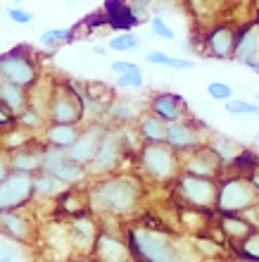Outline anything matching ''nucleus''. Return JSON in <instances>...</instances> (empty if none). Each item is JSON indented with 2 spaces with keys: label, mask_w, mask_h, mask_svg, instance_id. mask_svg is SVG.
Returning a JSON list of instances; mask_svg holds the SVG:
<instances>
[{
  "label": "nucleus",
  "mask_w": 259,
  "mask_h": 262,
  "mask_svg": "<svg viewBox=\"0 0 259 262\" xmlns=\"http://www.w3.org/2000/svg\"><path fill=\"white\" fill-rule=\"evenodd\" d=\"M259 50V21L247 24L238 34V46H236V60H245V57H257Z\"/></svg>",
  "instance_id": "obj_27"
},
{
  "label": "nucleus",
  "mask_w": 259,
  "mask_h": 262,
  "mask_svg": "<svg viewBox=\"0 0 259 262\" xmlns=\"http://www.w3.org/2000/svg\"><path fill=\"white\" fill-rule=\"evenodd\" d=\"M29 246L19 243L17 238L0 231V262H29L27 260Z\"/></svg>",
  "instance_id": "obj_29"
},
{
  "label": "nucleus",
  "mask_w": 259,
  "mask_h": 262,
  "mask_svg": "<svg viewBox=\"0 0 259 262\" xmlns=\"http://www.w3.org/2000/svg\"><path fill=\"white\" fill-rule=\"evenodd\" d=\"M103 10H105V14H107V21H109V27H112V29L129 31L131 27L143 24V21L136 17V12H133L131 3H126V0H107Z\"/></svg>",
  "instance_id": "obj_21"
},
{
  "label": "nucleus",
  "mask_w": 259,
  "mask_h": 262,
  "mask_svg": "<svg viewBox=\"0 0 259 262\" xmlns=\"http://www.w3.org/2000/svg\"><path fill=\"white\" fill-rule=\"evenodd\" d=\"M81 134V126L79 124H57V122H50L43 131V141L48 145H55V148H64L69 150L74 141Z\"/></svg>",
  "instance_id": "obj_23"
},
{
  "label": "nucleus",
  "mask_w": 259,
  "mask_h": 262,
  "mask_svg": "<svg viewBox=\"0 0 259 262\" xmlns=\"http://www.w3.org/2000/svg\"><path fill=\"white\" fill-rule=\"evenodd\" d=\"M48 119L57 124H83L86 103H83V91L76 83L64 81L53 86L48 103Z\"/></svg>",
  "instance_id": "obj_4"
},
{
  "label": "nucleus",
  "mask_w": 259,
  "mask_h": 262,
  "mask_svg": "<svg viewBox=\"0 0 259 262\" xmlns=\"http://www.w3.org/2000/svg\"><path fill=\"white\" fill-rule=\"evenodd\" d=\"M50 174H55V177H57L62 184H67L69 188L79 186V184H83V181L90 177L88 167L79 165V162H74V160H67V162H62V165L57 167L55 172H50Z\"/></svg>",
  "instance_id": "obj_28"
},
{
  "label": "nucleus",
  "mask_w": 259,
  "mask_h": 262,
  "mask_svg": "<svg viewBox=\"0 0 259 262\" xmlns=\"http://www.w3.org/2000/svg\"><path fill=\"white\" fill-rule=\"evenodd\" d=\"M143 112H145L143 105H138L131 98H112V103L105 110V117L114 126H126V124H136L138 119L143 117Z\"/></svg>",
  "instance_id": "obj_19"
},
{
  "label": "nucleus",
  "mask_w": 259,
  "mask_h": 262,
  "mask_svg": "<svg viewBox=\"0 0 259 262\" xmlns=\"http://www.w3.org/2000/svg\"><path fill=\"white\" fill-rule=\"evenodd\" d=\"M88 207L96 217H131L145 198L143 181L133 174H107L90 184Z\"/></svg>",
  "instance_id": "obj_1"
},
{
  "label": "nucleus",
  "mask_w": 259,
  "mask_h": 262,
  "mask_svg": "<svg viewBox=\"0 0 259 262\" xmlns=\"http://www.w3.org/2000/svg\"><path fill=\"white\" fill-rule=\"evenodd\" d=\"M257 141H259V131H257Z\"/></svg>",
  "instance_id": "obj_52"
},
{
  "label": "nucleus",
  "mask_w": 259,
  "mask_h": 262,
  "mask_svg": "<svg viewBox=\"0 0 259 262\" xmlns=\"http://www.w3.org/2000/svg\"><path fill=\"white\" fill-rule=\"evenodd\" d=\"M254 205H259V191L250 177L236 174V177L224 179L219 184V214H245Z\"/></svg>",
  "instance_id": "obj_5"
},
{
  "label": "nucleus",
  "mask_w": 259,
  "mask_h": 262,
  "mask_svg": "<svg viewBox=\"0 0 259 262\" xmlns=\"http://www.w3.org/2000/svg\"><path fill=\"white\" fill-rule=\"evenodd\" d=\"M0 76L17 83L21 89H34L38 83V64L29 46H14V48L0 53Z\"/></svg>",
  "instance_id": "obj_7"
},
{
  "label": "nucleus",
  "mask_w": 259,
  "mask_h": 262,
  "mask_svg": "<svg viewBox=\"0 0 259 262\" xmlns=\"http://www.w3.org/2000/svg\"><path fill=\"white\" fill-rule=\"evenodd\" d=\"M7 158H10V167L12 172H21V174H38L43 172V158H45V143L41 141H27V143L17 145L12 150H7Z\"/></svg>",
  "instance_id": "obj_14"
},
{
  "label": "nucleus",
  "mask_w": 259,
  "mask_h": 262,
  "mask_svg": "<svg viewBox=\"0 0 259 262\" xmlns=\"http://www.w3.org/2000/svg\"><path fill=\"white\" fill-rule=\"evenodd\" d=\"M90 53H93V55H100V57H107L112 50H109V46H90Z\"/></svg>",
  "instance_id": "obj_46"
},
{
  "label": "nucleus",
  "mask_w": 259,
  "mask_h": 262,
  "mask_svg": "<svg viewBox=\"0 0 259 262\" xmlns=\"http://www.w3.org/2000/svg\"><path fill=\"white\" fill-rule=\"evenodd\" d=\"M45 119L48 117H43L41 110H36L34 105H29L27 110H21L17 115V126H21V129H27V131H36V129H41V126H45Z\"/></svg>",
  "instance_id": "obj_32"
},
{
  "label": "nucleus",
  "mask_w": 259,
  "mask_h": 262,
  "mask_svg": "<svg viewBox=\"0 0 259 262\" xmlns=\"http://www.w3.org/2000/svg\"><path fill=\"white\" fill-rule=\"evenodd\" d=\"M69 231H72V241H74V248L79 250H93V243H96L98 234H100V224H98L96 214L81 212L74 214L72 222H69Z\"/></svg>",
  "instance_id": "obj_18"
},
{
  "label": "nucleus",
  "mask_w": 259,
  "mask_h": 262,
  "mask_svg": "<svg viewBox=\"0 0 259 262\" xmlns=\"http://www.w3.org/2000/svg\"><path fill=\"white\" fill-rule=\"evenodd\" d=\"M138 165L145 179L159 186L174 184L178 174L183 172L181 152L174 150L169 143H143V148L138 150Z\"/></svg>",
  "instance_id": "obj_3"
},
{
  "label": "nucleus",
  "mask_w": 259,
  "mask_h": 262,
  "mask_svg": "<svg viewBox=\"0 0 259 262\" xmlns=\"http://www.w3.org/2000/svg\"><path fill=\"white\" fill-rule=\"evenodd\" d=\"M0 229H3L7 236H12V238H17L19 243L29 246V248L36 246L38 234H41V229L36 227L34 217L24 212V207L12 210V212H0Z\"/></svg>",
  "instance_id": "obj_13"
},
{
  "label": "nucleus",
  "mask_w": 259,
  "mask_h": 262,
  "mask_svg": "<svg viewBox=\"0 0 259 262\" xmlns=\"http://www.w3.org/2000/svg\"><path fill=\"white\" fill-rule=\"evenodd\" d=\"M207 93H209L211 100H219V103H226V100L233 98V89L224 81H211L209 86H207Z\"/></svg>",
  "instance_id": "obj_38"
},
{
  "label": "nucleus",
  "mask_w": 259,
  "mask_h": 262,
  "mask_svg": "<svg viewBox=\"0 0 259 262\" xmlns=\"http://www.w3.org/2000/svg\"><path fill=\"white\" fill-rule=\"evenodd\" d=\"M12 174V167H10V158H7V150L0 145V184Z\"/></svg>",
  "instance_id": "obj_43"
},
{
  "label": "nucleus",
  "mask_w": 259,
  "mask_h": 262,
  "mask_svg": "<svg viewBox=\"0 0 259 262\" xmlns=\"http://www.w3.org/2000/svg\"><path fill=\"white\" fill-rule=\"evenodd\" d=\"M155 115L164 119V122H181V119H188V103L183 100V96H178V93H155L150 98V103H148Z\"/></svg>",
  "instance_id": "obj_17"
},
{
  "label": "nucleus",
  "mask_w": 259,
  "mask_h": 262,
  "mask_svg": "<svg viewBox=\"0 0 259 262\" xmlns=\"http://www.w3.org/2000/svg\"><path fill=\"white\" fill-rule=\"evenodd\" d=\"M7 17H10L14 24H21V27H27V24L34 21V12H29L24 7H10V10H7Z\"/></svg>",
  "instance_id": "obj_40"
},
{
  "label": "nucleus",
  "mask_w": 259,
  "mask_h": 262,
  "mask_svg": "<svg viewBox=\"0 0 259 262\" xmlns=\"http://www.w3.org/2000/svg\"><path fill=\"white\" fill-rule=\"evenodd\" d=\"M107 46L112 53H131V50L140 48V38L136 34H131V31H119Z\"/></svg>",
  "instance_id": "obj_33"
},
{
  "label": "nucleus",
  "mask_w": 259,
  "mask_h": 262,
  "mask_svg": "<svg viewBox=\"0 0 259 262\" xmlns=\"http://www.w3.org/2000/svg\"><path fill=\"white\" fill-rule=\"evenodd\" d=\"M0 231H3V229H0Z\"/></svg>",
  "instance_id": "obj_53"
},
{
  "label": "nucleus",
  "mask_w": 259,
  "mask_h": 262,
  "mask_svg": "<svg viewBox=\"0 0 259 262\" xmlns=\"http://www.w3.org/2000/svg\"><path fill=\"white\" fill-rule=\"evenodd\" d=\"M0 103L7 105L14 115H19L21 110H27L29 105H31V100H29L27 89H21V86H17V83L7 81V79L0 76Z\"/></svg>",
  "instance_id": "obj_24"
},
{
  "label": "nucleus",
  "mask_w": 259,
  "mask_h": 262,
  "mask_svg": "<svg viewBox=\"0 0 259 262\" xmlns=\"http://www.w3.org/2000/svg\"><path fill=\"white\" fill-rule=\"evenodd\" d=\"M219 227L233 246H240L247 236H252L259 229L254 222L247 220L245 214H219Z\"/></svg>",
  "instance_id": "obj_20"
},
{
  "label": "nucleus",
  "mask_w": 259,
  "mask_h": 262,
  "mask_svg": "<svg viewBox=\"0 0 259 262\" xmlns=\"http://www.w3.org/2000/svg\"><path fill=\"white\" fill-rule=\"evenodd\" d=\"M14 3H17V7H21V3H24V0H14Z\"/></svg>",
  "instance_id": "obj_50"
},
{
  "label": "nucleus",
  "mask_w": 259,
  "mask_h": 262,
  "mask_svg": "<svg viewBox=\"0 0 259 262\" xmlns=\"http://www.w3.org/2000/svg\"><path fill=\"white\" fill-rule=\"evenodd\" d=\"M150 29H152V34L159 36V38H164V41H171V38H174V29H171L169 24L162 19V17H152V19H150Z\"/></svg>",
  "instance_id": "obj_39"
},
{
  "label": "nucleus",
  "mask_w": 259,
  "mask_h": 262,
  "mask_svg": "<svg viewBox=\"0 0 259 262\" xmlns=\"http://www.w3.org/2000/svg\"><path fill=\"white\" fill-rule=\"evenodd\" d=\"M76 38V29H48L38 36V43L41 46H50V48H62V46H69L74 43Z\"/></svg>",
  "instance_id": "obj_31"
},
{
  "label": "nucleus",
  "mask_w": 259,
  "mask_h": 262,
  "mask_svg": "<svg viewBox=\"0 0 259 262\" xmlns=\"http://www.w3.org/2000/svg\"><path fill=\"white\" fill-rule=\"evenodd\" d=\"M181 165H183V172L188 174L205 177V179H219L224 174L226 162L205 143L200 148H195V150L181 152Z\"/></svg>",
  "instance_id": "obj_10"
},
{
  "label": "nucleus",
  "mask_w": 259,
  "mask_h": 262,
  "mask_svg": "<svg viewBox=\"0 0 259 262\" xmlns=\"http://www.w3.org/2000/svg\"><path fill=\"white\" fill-rule=\"evenodd\" d=\"M236 253H238L240 257H247V260L259 262V229L252 236H247L240 246H236Z\"/></svg>",
  "instance_id": "obj_36"
},
{
  "label": "nucleus",
  "mask_w": 259,
  "mask_h": 262,
  "mask_svg": "<svg viewBox=\"0 0 259 262\" xmlns=\"http://www.w3.org/2000/svg\"><path fill=\"white\" fill-rule=\"evenodd\" d=\"M250 179H252V184H254V186H257V191H259V167H257V169H254L252 174H250Z\"/></svg>",
  "instance_id": "obj_48"
},
{
  "label": "nucleus",
  "mask_w": 259,
  "mask_h": 262,
  "mask_svg": "<svg viewBox=\"0 0 259 262\" xmlns=\"http://www.w3.org/2000/svg\"><path fill=\"white\" fill-rule=\"evenodd\" d=\"M34 200V177L12 172L0 184V212H12L27 207Z\"/></svg>",
  "instance_id": "obj_9"
},
{
  "label": "nucleus",
  "mask_w": 259,
  "mask_h": 262,
  "mask_svg": "<svg viewBox=\"0 0 259 262\" xmlns=\"http://www.w3.org/2000/svg\"><path fill=\"white\" fill-rule=\"evenodd\" d=\"M207 145L217 152L219 158L224 160L226 165H231L233 160L240 158V155L245 152V145L240 143V141H236V138L226 136V134H211L209 141H207Z\"/></svg>",
  "instance_id": "obj_25"
},
{
  "label": "nucleus",
  "mask_w": 259,
  "mask_h": 262,
  "mask_svg": "<svg viewBox=\"0 0 259 262\" xmlns=\"http://www.w3.org/2000/svg\"><path fill=\"white\" fill-rule=\"evenodd\" d=\"M69 262H96V260H93L90 255H72Z\"/></svg>",
  "instance_id": "obj_47"
},
{
  "label": "nucleus",
  "mask_w": 259,
  "mask_h": 262,
  "mask_svg": "<svg viewBox=\"0 0 259 262\" xmlns=\"http://www.w3.org/2000/svg\"><path fill=\"white\" fill-rule=\"evenodd\" d=\"M90 257L96 262H136L129 241L119 238L114 231H107V229H100V234L93 243V250H90Z\"/></svg>",
  "instance_id": "obj_11"
},
{
  "label": "nucleus",
  "mask_w": 259,
  "mask_h": 262,
  "mask_svg": "<svg viewBox=\"0 0 259 262\" xmlns=\"http://www.w3.org/2000/svg\"><path fill=\"white\" fill-rule=\"evenodd\" d=\"M69 160V152L64 148H55L45 143V158H43V172H55L62 162Z\"/></svg>",
  "instance_id": "obj_35"
},
{
  "label": "nucleus",
  "mask_w": 259,
  "mask_h": 262,
  "mask_svg": "<svg viewBox=\"0 0 259 262\" xmlns=\"http://www.w3.org/2000/svg\"><path fill=\"white\" fill-rule=\"evenodd\" d=\"M107 124H98V122H90V124L81 126V134L74 141V145L69 148V160H74L79 165L88 167L98 155V148H100V141H103Z\"/></svg>",
  "instance_id": "obj_12"
},
{
  "label": "nucleus",
  "mask_w": 259,
  "mask_h": 262,
  "mask_svg": "<svg viewBox=\"0 0 259 262\" xmlns=\"http://www.w3.org/2000/svg\"><path fill=\"white\" fill-rule=\"evenodd\" d=\"M138 131H140V138L143 143H167V134H169V122H164L159 115L148 107L143 112V117L136 122Z\"/></svg>",
  "instance_id": "obj_22"
},
{
  "label": "nucleus",
  "mask_w": 259,
  "mask_h": 262,
  "mask_svg": "<svg viewBox=\"0 0 259 262\" xmlns=\"http://www.w3.org/2000/svg\"><path fill=\"white\" fill-rule=\"evenodd\" d=\"M174 191L188 207L202 210V212H217L219 200V181L195 177V174L181 172L178 179L174 181Z\"/></svg>",
  "instance_id": "obj_6"
},
{
  "label": "nucleus",
  "mask_w": 259,
  "mask_h": 262,
  "mask_svg": "<svg viewBox=\"0 0 259 262\" xmlns=\"http://www.w3.org/2000/svg\"><path fill=\"white\" fill-rule=\"evenodd\" d=\"M200 126L202 124L193 122L191 117L181 119V122H174V124H169L167 143L178 152L195 150V148H200V145H205V138H202V134H200Z\"/></svg>",
  "instance_id": "obj_16"
},
{
  "label": "nucleus",
  "mask_w": 259,
  "mask_h": 262,
  "mask_svg": "<svg viewBox=\"0 0 259 262\" xmlns=\"http://www.w3.org/2000/svg\"><path fill=\"white\" fill-rule=\"evenodd\" d=\"M12 126H17V115L0 103V129H12Z\"/></svg>",
  "instance_id": "obj_41"
},
{
  "label": "nucleus",
  "mask_w": 259,
  "mask_h": 262,
  "mask_svg": "<svg viewBox=\"0 0 259 262\" xmlns=\"http://www.w3.org/2000/svg\"><path fill=\"white\" fill-rule=\"evenodd\" d=\"M193 246H195L202 255H211V257H217L219 250H221L217 243H209V241H205V238H195V241H193Z\"/></svg>",
  "instance_id": "obj_42"
},
{
  "label": "nucleus",
  "mask_w": 259,
  "mask_h": 262,
  "mask_svg": "<svg viewBox=\"0 0 259 262\" xmlns=\"http://www.w3.org/2000/svg\"><path fill=\"white\" fill-rule=\"evenodd\" d=\"M138 64L136 62H129V60H114V62L109 64V69L114 72V74H124V72H131V69H136Z\"/></svg>",
  "instance_id": "obj_44"
},
{
  "label": "nucleus",
  "mask_w": 259,
  "mask_h": 262,
  "mask_svg": "<svg viewBox=\"0 0 259 262\" xmlns=\"http://www.w3.org/2000/svg\"><path fill=\"white\" fill-rule=\"evenodd\" d=\"M126 241L136 262H200L198 248H188L162 229L133 224L126 229Z\"/></svg>",
  "instance_id": "obj_2"
},
{
  "label": "nucleus",
  "mask_w": 259,
  "mask_h": 262,
  "mask_svg": "<svg viewBox=\"0 0 259 262\" xmlns=\"http://www.w3.org/2000/svg\"><path fill=\"white\" fill-rule=\"evenodd\" d=\"M243 67H247V69H252V72H257L259 74V60L257 57H245V60H238Z\"/></svg>",
  "instance_id": "obj_45"
},
{
  "label": "nucleus",
  "mask_w": 259,
  "mask_h": 262,
  "mask_svg": "<svg viewBox=\"0 0 259 262\" xmlns=\"http://www.w3.org/2000/svg\"><path fill=\"white\" fill-rule=\"evenodd\" d=\"M257 100H259V91H257Z\"/></svg>",
  "instance_id": "obj_51"
},
{
  "label": "nucleus",
  "mask_w": 259,
  "mask_h": 262,
  "mask_svg": "<svg viewBox=\"0 0 259 262\" xmlns=\"http://www.w3.org/2000/svg\"><path fill=\"white\" fill-rule=\"evenodd\" d=\"M116 86L119 89H140L143 86V69L136 67V69H131V72L116 74Z\"/></svg>",
  "instance_id": "obj_37"
},
{
  "label": "nucleus",
  "mask_w": 259,
  "mask_h": 262,
  "mask_svg": "<svg viewBox=\"0 0 259 262\" xmlns=\"http://www.w3.org/2000/svg\"><path fill=\"white\" fill-rule=\"evenodd\" d=\"M236 46H238V31L228 24H219L205 36L207 55L214 60H236Z\"/></svg>",
  "instance_id": "obj_15"
},
{
  "label": "nucleus",
  "mask_w": 259,
  "mask_h": 262,
  "mask_svg": "<svg viewBox=\"0 0 259 262\" xmlns=\"http://www.w3.org/2000/svg\"><path fill=\"white\" fill-rule=\"evenodd\" d=\"M126 152L129 150H126V143H124L122 129H119V126H107L103 141H100V148H98L96 160L88 165L90 177H107V174H114Z\"/></svg>",
  "instance_id": "obj_8"
},
{
  "label": "nucleus",
  "mask_w": 259,
  "mask_h": 262,
  "mask_svg": "<svg viewBox=\"0 0 259 262\" xmlns=\"http://www.w3.org/2000/svg\"><path fill=\"white\" fill-rule=\"evenodd\" d=\"M69 186L67 184H62L55 174L50 172H38L34 174V198H60L62 193H67Z\"/></svg>",
  "instance_id": "obj_26"
},
{
  "label": "nucleus",
  "mask_w": 259,
  "mask_h": 262,
  "mask_svg": "<svg viewBox=\"0 0 259 262\" xmlns=\"http://www.w3.org/2000/svg\"><path fill=\"white\" fill-rule=\"evenodd\" d=\"M224 107L233 117H243V115H254V117H259V103H250V100H243V98L226 100Z\"/></svg>",
  "instance_id": "obj_34"
},
{
  "label": "nucleus",
  "mask_w": 259,
  "mask_h": 262,
  "mask_svg": "<svg viewBox=\"0 0 259 262\" xmlns=\"http://www.w3.org/2000/svg\"><path fill=\"white\" fill-rule=\"evenodd\" d=\"M224 262H254V260H247V257H231V260H224Z\"/></svg>",
  "instance_id": "obj_49"
},
{
  "label": "nucleus",
  "mask_w": 259,
  "mask_h": 262,
  "mask_svg": "<svg viewBox=\"0 0 259 262\" xmlns=\"http://www.w3.org/2000/svg\"><path fill=\"white\" fill-rule=\"evenodd\" d=\"M145 62H148V64H159V67H169V69H181V72L198 67V62H195V60L171 57V55H167V53H162V50H148V53H145Z\"/></svg>",
  "instance_id": "obj_30"
}]
</instances>
